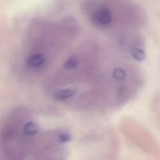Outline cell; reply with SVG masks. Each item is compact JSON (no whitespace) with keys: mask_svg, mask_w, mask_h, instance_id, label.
Returning a JSON list of instances; mask_svg holds the SVG:
<instances>
[{"mask_svg":"<svg viewBox=\"0 0 160 160\" xmlns=\"http://www.w3.org/2000/svg\"><path fill=\"white\" fill-rule=\"evenodd\" d=\"M112 76L118 81H123L126 78V72L122 68H117L114 69Z\"/></svg>","mask_w":160,"mask_h":160,"instance_id":"obj_6","label":"cell"},{"mask_svg":"<svg viewBox=\"0 0 160 160\" xmlns=\"http://www.w3.org/2000/svg\"><path fill=\"white\" fill-rule=\"evenodd\" d=\"M45 62V56L41 53H36L29 56L26 60V64L31 68L41 66Z\"/></svg>","mask_w":160,"mask_h":160,"instance_id":"obj_3","label":"cell"},{"mask_svg":"<svg viewBox=\"0 0 160 160\" xmlns=\"http://www.w3.org/2000/svg\"><path fill=\"white\" fill-rule=\"evenodd\" d=\"M78 64V59L75 56H71L69 57L64 63V67L68 69H74L77 66Z\"/></svg>","mask_w":160,"mask_h":160,"instance_id":"obj_5","label":"cell"},{"mask_svg":"<svg viewBox=\"0 0 160 160\" xmlns=\"http://www.w3.org/2000/svg\"><path fill=\"white\" fill-rule=\"evenodd\" d=\"M131 54L132 58L138 61H143L146 58V54L144 51L142 49L138 47L132 48Z\"/></svg>","mask_w":160,"mask_h":160,"instance_id":"obj_4","label":"cell"},{"mask_svg":"<svg viewBox=\"0 0 160 160\" xmlns=\"http://www.w3.org/2000/svg\"><path fill=\"white\" fill-rule=\"evenodd\" d=\"M78 92V89L74 88H66L57 91L54 94V98L58 101H63L68 99L74 96Z\"/></svg>","mask_w":160,"mask_h":160,"instance_id":"obj_2","label":"cell"},{"mask_svg":"<svg viewBox=\"0 0 160 160\" xmlns=\"http://www.w3.org/2000/svg\"><path fill=\"white\" fill-rule=\"evenodd\" d=\"M112 13L106 8H101L96 9L91 15V21L92 24L99 28L108 27L112 21Z\"/></svg>","mask_w":160,"mask_h":160,"instance_id":"obj_1","label":"cell"}]
</instances>
